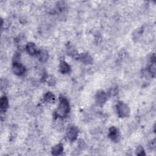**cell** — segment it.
Wrapping results in <instances>:
<instances>
[{
    "instance_id": "6da1fadb",
    "label": "cell",
    "mask_w": 156,
    "mask_h": 156,
    "mask_svg": "<svg viewBox=\"0 0 156 156\" xmlns=\"http://www.w3.org/2000/svg\"><path fill=\"white\" fill-rule=\"evenodd\" d=\"M70 112V104L65 98H60V103L58 108L55 112V115L57 118H64Z\"/></svg>"
},
{
    "instance_id": "7a4b0ae2",
    "label": "cell",
    "mask_w": 156,
    "mask_h": 156,
    "mask_svg": "<svg viewBox=\"0 0 156 156\" xmlns=\"http://www.w3.org/2000/svg\"><path fill=\"white\" fill-rule=\"evenodd\" d=\"M116 111L118 116L121 118L127 117L130 114L129 107L123 102H119L116 105Z\"/></svg>"
},
{
    "instance_id": "3957f363",
    "label": "cell",
    "mask_w": 156,
    "mask_h": 156,
    "mask_svg": "<svg viewBox=\"0 0 156 156\" xmlns=\"http://www.w3.org/2000/svg\"><path fill=\"white\" fill-rule=\"evenodd\" d=\"M78 129L76 126H71L68 129L67 133V135L68 138L71 141H75L78 135Z\"/></svg>"
},
{
    "instance_id": "277c9868",
    "label": "cell",
    "mask_w": 156,
    "mask_h": 156,
    "mask_svg": "<svg viewBox=\"0 0 156 156\" xmlns=\"http://www.w3.org/2000/svg\"><path fill=\"white\" fill-rule=\"evenodd\" d=\"M12 70L14 73L18 76H21L24 75L26 71V68L20 62H14L12 66Z\"/></svg>"
},
{
    "instance_id": "5b68a950",
    "label": "cell",
    "mask_w": 156,
    "mask_h": 156,
    "mask_svg": "<svg viewBox=\"0 0 156 156\" xmlns=\"http://www.w3.org/2000/svg\"><path fill=\"white\" fill-rule=\"evenodd\" d=\"M109 137L112 140L114 141H118L120 138V134L118 128L115 126H112L109 129Z\"/></svg>"
},
{
    "instance_id": "8992f818",
    "label": "cell",
    "mask_w": 156,
    "mask_h": 156,
    "mask_svg": "<svg viewBox=\"0 0 156 156\" xmlns=\"http://www.w3.org/2000/svg\"><path fill=\"white\" fill-rule=\"evenodd\" d=\"M107 100V95L103 91H100L96 95V101L100 105H103Z\"/></svg>"
},
{
    "instance_id": "52a82bcc",
    "label": "cell",
    "mask_w": 156,
    "mask_h": 156,
    "mask_svg": "<svg viewBox=\"0 0 156 156\" xmlns=\"http://www.w3.org/2000/svg\"><path fill=\"white\" fill-rule=\"evenodd\" d=\"M26 50L27 52L31 56H34L38 53V51L35 45L32 42L28 43L26 46Z\"/></svg>"
},
{
    "instance_id": "ba28073f",
    "label": "cell",
    "mask_w": 156,
    "mask_h": 156,
    "mask_svg": "<svg viewBox=\"0 0 156 156\" xmlns=\"http://www.w3.org/2000/svg\"><path fill=\"white\" fill-rule=\"evenodd\" d=\"M9 105V101L6 96H3L0 99V109L2 112H4L7 109Z\"/></svg>"
},
{
    "instance_id": "9c48e42d",
    "label": "cell",
    "mask_w": 156,
    "mask_h": 156,
    "mask_svg": "<svg viewBox=\"0 0 156 156\" xmlns=\"http://www.w3.org/2000/svg\"><path fill=\"white\" fill-rule=\"evenodd\" d=\"M64 151V146L62 144H57L52 148V154L54 155H61Z\"/></svg>"
},
{
    "instance_id": "30bf717a",
    "label": "cell",
    "mask_w": 156,
    "mask_h": 156,
    "mask_svg": "<svg viewBox=\"0 0 156 156\" xmlns=\"http://www.w3.org/2000/svg\"><path fill=\"white\" fill-rule=\"evenodd\" d=\"M59 70L60 72L62 73V74H67L70 73V67L67 62L63 61L61 63V64H60Z\"/></svg>"
},
{
    "instance_id": "8fae6325",
    "label": "cell",
    "mask_w": 156,
    "mask_h": 156,
    "mask_svg": "<svg viewBox=\"0 0 156 156\" xmlns=\"http://www.w3.org/2000/svg\"><path fill=\"white\" fill-rule=\"evenodd\" d=\"M37 54H38V57H39V61L42 62H46L49 57L48 53V52L45 50H42L39 51Z\"/></svg>"
},
{
    "instance_id": "7c38bea8",
    "label": "cell",
    "mask_w": 156,
    "mask_h": 156,
    "mask_svg": "<svg viewBox=\"0 0 156 156\" xmlns=\"http://www.w3.org/2000/svg\"><path fill=\"white\" fill-rule=\"evenodd\" d=\"M79 58L81 61L85 64H90L93 61L92 57L88 54H83L79 57Z\"/></svg>"
},
{
    "instance_id": "4fadbf2b",
    "label": "cell",
    "mask_w": 156,
    "mask_h": 156,
    "mask_svg": "<svg viewBox=\"0 0 156 156\" xmlns=\"http://www.w3.org/2000/svg\"><path fill=\"white\" fill-rule=\"evenodd\" d=\"M45 101L48 103H53L55 101V96L54 94L50 92H47L44 97Z\"/></svg>"
},
{
    "instance_id": "5bb4252c",
    "label": "cell",
    "mask_w": 156,
    "mask_h": 156,
    "mask_svg": "<svg viewBox=\"0 0 156 156\" xmlns=\"http://www.w3.org/2000/svg\"><path fill=\"white\" fill-rule=\"evenodd\" d=\"M136 154L138 155H145V150H144L143 148L141 146H138L136 149Z\"/></svg>"
},
{
    "instance_id": "9a60e30c",
    "label": "cell",
    "mask_w": 156,
    "mask_h": 156,
    "mask_svg": "<svg viewBox=\"0 0 156 156\" xmlns=\"http://www.w3.org/2000/svg\"><path fill=\"white\" fill-rule=\"evenodd\" d=\"M149 73L152 75V76H155V62H154L152 64H151V65H150V67H149Z\"/></svg>"
},
{
    "instance_id": "2e32d148",
    "label": "cell",
    "mask_w": 156,
    "mask_h": 156,
    "mask_svg": "<svg viewBox=\"0 0 156 156\" xmlns=\"http://www.w3.org/2000/svg\"><path fill=\"white\" fill-rule=\"evenodd\" d=\"M150 147L151 149H154L155 147V140H153L151 141V145H150Z\"/></svg>"
}]
</instances>
